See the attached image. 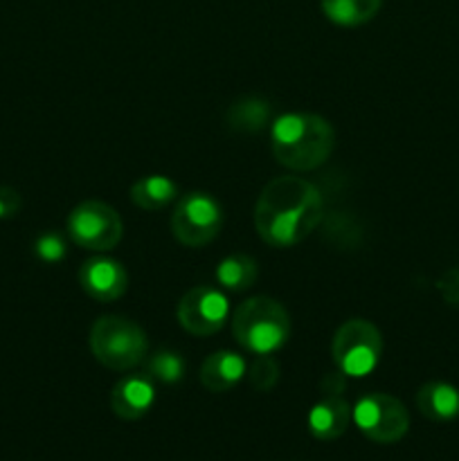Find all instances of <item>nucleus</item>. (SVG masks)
Here are the masks:
<instances>
[{
    "label": "nucleus",
    "instance_id": "1",
    "mask_svg": "<svg viewBox=\"0 0 459 461\" xmlns=\"http://www.w3.org/2000/svg\"><path fill=\"white\" fill-rule=\"evenodd\" d=\"M322 221V194L300 176L273 178L255 205V228L270 248H292Z\"/></svg>",
    "mask_w": 459,
    "mask_h": 461
},
{
    "label": "nucleus",
    "instance_id": "2",
    "mask_svg": "<svg viewBox=\"0 0 459 461\" xmlns=\"http://www.w3.org/2000/svg\"><path fill=\"white\" fill-rule=\"evenodd\" d=\"M270 147L286 169L313 171L331 158L336 131L315 113H284L270 126Z\"/></svg>",
    "mask_w": 459,
    "mask_h": 461
},
{
    "label": "nucleus",
    "instance_id": "3",
    "mask_svg": "<svg viewBox=\"0 0 459 461\" xmlns=\"http://www.w3.org/2000/svg\"><path fill=\"white\" fill-rule=\"evenodd\" d=\"M232 336L255 356H273L291 338V315L286 306L266 295L248 297L232 313Z\"/></svg>",
    "mask_w": 459,
    "mask_h": 461
},
{
    "label": "nucleus",
    "instance_id": "4",
    "mask_svg": "<svg viewBox=\"0 0 459 461\" xmlns=\"http://www.w3.org/2000/svg\"><path fill=\"white\" fill-rule=\"evenodd\" d=\"M88 342L97 363L112 372H129L148 354L147 331L122 315H102L94 320Z\"/></svg>",
    "mask_w": 459,
    "mask_h": 461
},
{
    "label": "nucleus",
    "instance_id": "5",
    "mask_svg": "<svg viewBox=\"0 0 459 461\" xmlns=\"http://www.w3.org/2000/svg\"><path fill=\"white\" fill-rule=\"evenodd\" d=\"M382 354V336L369 320L351 318L338 327L331 356L342 376L363 378L376 369Z\"/></svg>",
    "mask_w": 459,
    "mask_h": 461
},
{
    "label": "nucleus",
    "instance_id": "6",
    "mask_svg": "<svg viewBox=\"0 0 459 461\" xmlns=\"http://www.w3.org/2000/svg\"><path fill=\"white\" fill-rule=\"evenodd\" d=\"M66 228L75 246L93 252L112 250L124 237V221L104 201H84L72 207Z\"/></svg>",
    "mask_w": 459,
    "mask_h": 461
},
{
    "label": "nucleus",
    "instance_id": "7",
    "mask_svg": "<svg viewBox=\"0 0 459 461\" xmlns=\"http://www.w3.org/2000/svg\"><path fill=\"white\" fill-rule=\"evenodd\" d=\"M223 230V210L205 192H189L176 201L171 212V232L184 248H202Z\"/></svg>",
    "mask_w": 459,
    "mask_h": 461
},
{
    "label": "nucleus",
    "instance_id": "8",
    "mask_svg": "<svg viewBox=\"0 0 459 461\" xmlns=\"http://www.w3.org/2000/svg\"><path fill=\"white\" fill-rule=\"evenodd\" d=\"M351 421L374 444H396L410 430L408 408L396 396L374 392L351 408Z\"/></svg>",
    "mask_w": 459,
    "mask_h": 461
},
{
    "label": "nucleus",
    "instance_id": "9",
    "mask_svg": "<svg viewBox=\"0 0 459 461\" xmlns=\"http://www.w3.org/2000/svg\"><path fill=\"white\" fill-rule=\"evenodd\" d=\"M180 327L198 338H207L220 331L230 320V302L220 288L216 286H194L180 297L176 309Z\"/></svg>",
    "mask_w": 459,
    "mask_h": 461
},
{
    "label": "nucleus",
    "instance_id": "10",
    "mask_svg": "<svg viewBox=\"0 0 459 461\" xmlns=\"http://www.w3.org/2000/svg\"><path fill=\"white\" fill-rule=\"evenodd\" d=\"M79 284L94 302H115L129 288V275L120 261L111 257H93L81 264Z\"/></svg>",
    "mask_w": 459,
    "mask_h": 461
},
{
    "label": "nucleus",
    "instance_id": "11",
    "mask_svg": "<svg viewBox=\"0 0 459 461\" xmlns=\"http://www.w3.org/2000/svg\"><path fill=\"white\" fill-rule=\"evenodd\" d=\"M156 403V385L151 376L129 374L120 378L111 392V410L117 419L138 421Z\"/></svg>",
    "mask_w": 459,
    "mask_h": 461
},
{
    "label": "nucleus",
    "instance_id": "12",
    "mask_svg": "<svg viewBox=\"0 0 459 461\" xmlns=\"http://www.w3.org/2000/svg\"><path fill=\"white\" fill-rule=\"evenodd\" d=\"M248 363L241 354L237 351H216L210 354L201 365V383L205 390L214 392V394H223V392L234 390L238 383L246 378Z\"/></svg>",
    "mask_w": 459,
    "mask_h": 461
},
{
    "label": "nucleus",
    "instance_id": "13",
    "mask_svg": "<svg viewBox=\"0 0 459 461\" xmlns=\"http://www.w3.org/2000/svg\"><path fill=\"white\" fill-rule=\"evenodd\" d=\"M351 423V405L340 396H327L318 401L309 412V430L315 439H340Z\"/></svg>",
    "mask_w": 459,
    "mask_h": 461
},
{
    "label": "nucleus",
    "instance_id": "14",
    "mask_svg": "<svg viewBox=\"0 0 459 461\" xmlns=\"http://www.w3.org/2000/svg\"><path fill=\"white\" fill-rule=\"evenodd\" d=\"M417 408L430 421H454L459 417V390L444 381L426 383L417 392Z\"/></svg>",
    "mask_w": 459,
    "mask_h": 461
},
{
    "label": "nucleus",
    "instance_id": "15",
    "mask_svg": "<svg viewBox=\"0 0 459 461\" xmlns=\"http://www.w3.org/2000/svg\"><path fill=\"white\" fill-rule=\"evenodd\" d=\"M130 201L144 212L165 210L166 205L178 201V185L166 176H144L130 187Z\"/></svg>",
    "mask_w": 459,
    "mask_h": 461
},
{
    "label": "nucleus",
    "instance_id": "16",
    "mask_svg": "<svg viewBox=\"0 0 459 461\" xmlns=\"http://www.w3.org/2000/svg\"><path fill=\"white\" fill-rule=\"evenodd\" d=\"M382 0H320L324 16L340 27H358L376 18Z\"/></svg>",
    "mask_w": 459,
    "mask_h": 461
},
{
    "label": "nucleus",
    "instance_id": "17",
    "mask_svg": "<svg viewBox=\"0 0 459 461\" xmlns=\"http://www.w3.org/2000/svg\"><path fill=\"white\" fill-rule=\"evenodd\" d=\"M214 277L225 291H246V288L255 286L256 277H259V266L248 255H230L219 261Z\"/></svg>",
    "mask_w": 459,
    "mask_h": 461
},
{
    "label": "nucleus",
    "instance_id": "18",
    "mask_svg": "<svg viewBox=\"0 0 459 461\" xmlns=\"http://www.w3.org/2000/svg\"><path fill=\"white\" fill-rule=\"evenodd\" d=\"M230 126L237 131H248V133H255L261 131L270 120V106L264 99L248 97L243 102H237L228 113Z\"/></svg>",
    "mask_w": 459,
    "mask_h": 461
},
{
    "label": "nucleus",
    "instance_id": "19",
    "mask_svg": "<svg viewBox=\"0 0 459 461\" xmlns=\"http://www.w3.org/2000/svg\"><path fill=\"white\" fill-rule=\"evenodd\" d=\"M147 372L153 381H160L165 385H174L180 383L184 376V360L183 356L176 354V351L160 349L148 358Z\"/></svg>",
    "mask_w": 459,
    "mask_h": 461
},
{
    "label": "nucleus",
    "instance_id": "20",
    "mask_svg": "<svg viewBox=\"0 0 459 461\" xmlns=\"http://www.w3.org/2000/svg\"><path fill=\"white\" fill-rule=\"evenodd\" d=\"M248 381L256 392H270L279 381V365L273 356H255L248 365Z\"/></svg>",
    "mask_w": 459,
    "mask_h": 461
},
{
    "label": "nucleus",
    "instance_id": "21",
    "mask_svg": "<svg viewBox=\"0 0 459 461\" xmlns=\"http://www.w3.org/2000/svg\"><path fill=\"white\" fill-rule=\"evenodd\" d=\"M34 252L45 264H57L66 257V241L58 234L45 232L34 241Z\"/></svg>",
    "mask_w": 459,
    "mask_h": 461
},
{
    "label": "nucleus",
    "instance_id": "22",
    "mask_svg": "<svg viewBox=\"0 0 459 461\" xmlns=\"http://www.w3.org/2000/svg\"><path fill=\"white\" fill-rule=\"evenodd\" d=\"M21 210V196L14 189L0 187V221L12 219Z\"/></svg>",
    "mask_w": 459,
    "mask_h": 461
}]
</instances>
